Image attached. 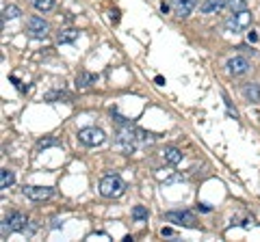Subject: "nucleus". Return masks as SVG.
<instances>
[{
    "mask_svg": "<svg viewBox=\"0 0 260 242\" xmlns=\"http://www.w3.org/2000/svg\"><path fill=\"white\" fill-rule=\"evenodd\" d=\"M150 141H152V134L130 126V123H124V126L117 130V145L126 153H132L139 145H145V143H150Z\"/></svg>",
    "mask_w": 260,
    "mask_h": 242,
    "instance_id": "nucleus-1",
    "label": "nucleus"
},
{
    "mask_svg": "<svg viewBox=\"0 0 260 242\" xmlns=\"http://www.w3.org/2000/svg\"><path fill=\"white\" fill-rule=\"evenodd\" d=\"M126 193V182L120 175H104L100 180V194L106 199H117Z\"/></svg>",
    "mask_w": 260,
    "mask_h": 242,
    "instance_id": "nucleus-2",
    "label": "nucleus"
},
{
    "mask_svg": "<svg viewBox=\"0 0 260 242\" xmlns=\"http://www.w3.org/2000/svg\"><path fill=\"white\" fill-rule=\"evenodd\" d=\"M26 223L28 221L22 212H11V214L2 221V225H0V234H2V238H7V236L13 234V232H24Z\"/></svg>",
    "mask_w": 260,
    "mask_h": 242,
    "instance_id": "nucleus-3",
    "label": "nucleus"
},
{
    "mask_svg": "<svg viewBox=\"0 0 260 242\" xmlns=\"http://www.w3.org/2000/svg\"><path fill=\"white\" fill-rule=\"evenodd\" d=\"M252 24V13L247 9L243 11H234L232 15L226 20V28L230 33H239V31H245L247 26Z\"/></svg>",
    "mask_w": 260,
    "mask_h": 242,
    "instance_id": "nucleus-4",
    "label": "nucleus"
},
{
    "mask_svg": "<svg viewBox=\"0 0 260 242\" xmlns=\"http://www.w3.org/2000/svg\"><path fill=\"white\" fill-rule=\"evenodd\" d=\"M78 141L87 147H96V145L104 143L106 134H104V130H100V128H82V130H78Z\"/></svg>",
    "mask_w": 260,
    "mask_h": 242,
    "instance_id": "nucleus-5",
    "label": "nucleus"
},
{
    "mask_svg": "<svg viewBox=\"0 0 260 242\" xmlns=\"http://www.w3.org/2000/svg\"><path fill=\"white\" fill-rule=\"evenodd\" d=\"M165 221L174 223V225H185V227H197V218L189 210H174L165 214Z\"/></svg>",
    "mask_w": 260,
    "mask_h": 242,
    "instance_id": "nucleus-6",
    "label": "nucleus"
},
{
    "mask_svg": "<svg viewBox=\"0 0 260 242\" xmlns=\"http://www.w3.org/2000/svg\"><path fill=\"white\" fill-rule=\"evenodd\" d=\"M22 193H24V197L31 199V201H46V199H50L52 194H55V191H52L50 186H24Z\"/></svg>",
    "mask_w": 260,
    "mask_h": 242,
    "instance_id": "nucleus-7",
    "label": "nucleus"
},
{
    "mask_svg": "<svg viewBox=\"0 0 260 242\" xmlns=\"http://www.w3.org/2000/svg\"><path fill=\"white\" fill-rule=\"evenodd\" d=\"M26 28H28V35L35 39H46L48 37V22L44 17H31L26 22Z\"/></svg>",
    "mask_w": 260,
    "mask_h": 242,
    "instance_id": "nucleus-8",
    "label": "nucleus"
},
{
    "mask_svg": "<svg viewBox=\"0 0 260 242\" xmlns=\"http://www.w3.org/2000/svg\"><path fill=\"white\" fill-rule=\"evenodd\" d=\"M228 72L232 76H243L250 72V63H247V58H243V56H232L228 61Z\"/></svg>",
    "mask_w": 260,
    "mask_h": 242,
    "instance_id": "nucleus-9",
    "label": "nucleus"
},
{
    "mask_svg": "<svg viewBox=\"0 0 260 242\" xmlns=\"http://www.w3.org/2000/svg\"><path fill=\"white\" fill-rule=\"evenodd\" d=\"M195 4H197V0H174L176 15H178V17H187L195 9Z\"/></svg>",
    "mask_w": 260,
    "mask_h": 242,
    "instance_id": "nucleus-10",
    "label": "nucleus"
},
{
    "mask_svg": "<svg viewBox=\"0 0 260 242\" xmlns=\"http://www.w3.org/2000/svg\"><path fill=\"white\" fill-rule=\"evenodd\" d=\"M223 7H228V0H204L199 11L208 15V13H217V11H221Z\"/></svg>",
    "mask_w": 260,
    "mask_h": 242,
    "instance_id": "nucleus-11",
    "label": "nucleus"
},
{
    "mask_svg": "<svg viewBox=\"0 0 260 242\" xmlns=\"http://www.w3.org/2000/svg\"><path fill=\"white\" fill-rule=\"evenodd\" d=\"M96 80H98V76H93L91 72H78L76 74V87H78V89H87V87H91Z\"/></svg>",
    "mask_w": 260,
    "mask_h": 242,
    "instance_id": "nucleus-12",
    "label": "nucleus"
},
{
    "mask_svg": "<svg viewBox=\"0 0 260 242\" xmlns=\"http://www.w3.org/2000/svg\"><path fill=\"white\" fill-rule=\"evenodd\" d=\"M243 96L247 102H260V85L256 82H250V85L243 87Z\"/></svg>",
    "mask_w": 260,
    "mask_h": 242,
    "instance_id": "nucleus-13",
    "label": "nucleus"
},
{
    "mask_svg": "<svg viewBox=\"0 0 260 242\" xmlns=\"http://www.w3.org/2000/svg\"><path fill=\"white\" fill-rule=\"evenodd\" d=\"M78 37H80V31H76V28H65V31L57 35V41L59 44H72V41H76Z\"/></svg>",
    "mask_w": 260,
    "mask_h": 242,
    "instance_id": "nucleus-14",
    "label": "nucleus"
},
{
    "mask_svg": "<svg viewBox=\"0 0 260 242\" xmlns=\"http://www.w3.org/2000/svg\"><path fill=\"white\" fill-rule=\"evenodd\" d=\"M163 158L167 164H178V162H182V151L178 147H167V149L163 151Z\"/></svg>",
    "mask_w": 260,
    "mask_h": 242,
    "instance_id": "nucleus-15",
    "label": "nucleus"
},
{
    "mask_svg": "<svg viewBox=\"0 0 260 242\" xmlns=\"http://www.w3.org/2000/svg\"><path fill=\"white\" fill-rule=\"evenodd\" d=\"M13 182H15V175H13V171H9V169H2L0 171V188H9V186H13Z\"/></svg>",
    "mask_w": 260,
    "mask_h": 242,
    "instance_id": "nucleus-16",
    "label": "nucleus"
},
{
    "mask_svg": "<svg viewBox=\"0 0 260 242\" xmlns=\"http://www.w3.org/2000/svg\"><path fill=\"white\" fill-rule=\"evenodd\" d=\"M147 216H150V212H147L145 205H134L132 208V218L137 223H147Z\"/></svg>",
    "mask_w": 260,
    "mask_h": 242,
    "instance_id": "nucleus-17",
    "label": "nucleus"
},
{
    "mask_svg": "<svg viewBox=\"0 0 260 242\" xmlns=\"http://www.w3.org/2000/svg\"><path fill=\"white\" fill-rule=\"evenodd\" d=\"M22 15V11L20 7H15V4H7V7L2 9V20L7 22V20H15V17H20Z\"/></svg>",
    "mask_w": 260,
    "mask_h": 242,
    "instance_id": "nucleus-18",
    "label": "nucleus"
},
{
    "mask_svg": "<svg viewBox=\"0 0 260 242\" xmlns=\"http://www.w3.org/2000/svg\"><path fill=\"white\" fill-rule=\"evenodd\" d=\"M228 7L232 9V13L234 11H243L247 9V0H228Z\"/></svg>",
    "mask_w": 260,
    "mask_h": 242,
    "instance_id": "nucleus-19",
    "label": "nucleus"
},
{
    "mask_svg": "<svg viewBox=\"0 0 260 242\" xmlns=\"http://www.w3.org/2000/svg\"><path fill=\"white\" fill-rule=\"evenodd\" d=\"M52 4H55V0H35V7L39 11H48L52 9Z\"/></svg>",
    "mask_w": 260,
    "mask_h": 242,
    "instance_id": "nucleus-20",
    "label": "nucleus"
},
{
    "mask_svg": "<svg viewBox=\"0 0 260 242\" xmlns=\"http://www.w3.org/2000/svg\"><path fill=\"white\" fill-rule=\"evenodd\" d=\"M55 145H59L57 139H44V141H39V143H37L39 149H46V147H55Z\"/></svg>",
    "mask_w": 260,
    "mask_h": 242,
    "instance_id": "nucleus-21",
    "label": "nucleus"
},
{
    "mask_svg": "<svg viewBox=\"0 0 260 242\" xmlns=\"http://www.w3.org/2000/svg\"><path fill=\"white\" fill-rule=\"evenodd\" d=\"M61 97H65L63 91H50V93H46V102H55V99H61Z\"/></svg>",
    "mask_w": 260,
    "mask_h": 242,
    "instance_id": "nucleus-22",
    "label": "nucleus"
},
{
    "mask_svg": "<svg viewBox=\"0 0 260 242\" xmlns=\"http://www.w3.org/2000/svg\"><path fill=\"white\" fill-rule=\"evenodd\" d=\"M96 238H106V240H111V236H109V234H91V236H89V240H96Z\"/></svg>",
    "mask_w": 260,
    "mask_h": 242,
    "instance_id": "nucleus-23",
    "label": "nucleus"
},
{
    "mask_svg": "<svg viewBox=\"0 0 260 242\" xmlns=\"http://www.w3.org/2000/svg\"><path fill=\"white\" fill-rule=\"evenodd\" d=\"M247 39H250V44H256V41H258V35H256V31L247 33Z\"/></svg>",
    "mask_w": 260,
    "mask_h": 242,
    "instance_id": "nucleus-24",
    "label": "nucleus"
},
{
    "mask_svg": "<svg viewBox=\"0 0 260 242\" xmlns=\"http://www.w3.org/2000/svg\"><path fill=\"white\" fill-rule=\"evenodd\" d=\"M163 236H167V238H174V229H169V227H163Z\"/></svg>",
    "mask_w": 260,
    "mask_h": 242,
    "instance_id": "nucleus-25",
    "label": "nucleus"
},
{
    "mask_svg": "<svg viewBox=\"0 0 260 242\" xmlns=\"http://www.w3.org/2000/svg\"><path fill=\"white\" fill-rule=\"evenodd\" d=\"M199 210H202V212H210V205H206V203H199Z\"/></svg>",
    "mask_w": 260,
    "mask_h": 242,
    "instance_id": "nucleus-26",
    "label": "nucleus"
},
{
    "mask_svg": "<svg viewBox=\"0 0 260 242\" xmlns=\"http://www.w3.org/2000/svg\"><path fill=\"white\" fill-rule=\"evenodd\" d=\"M154 80H156V85H165V78H163V76H156Z\"/></svg>",
    "mask_w": 260,
    "mask_h": 242,
    "instance_id": "nucleus-27",
    "label": "nucleus"
},
{
    "mask_svg": "<svg viewBox=\"0 0 260 242\" xmlns=\"http://www.w3.org/2000/svg\"><path fill=\"white\" fill-rule=\"evenodd\" d=\"M161 11H163V13H167V11H169V4L163 2V4H161Z\"/></svg>",
    "mask_w": 260,
    "mask_h": 242,
    "instance_id": "nucleus-28",
    "label": "nucleus"
}]
</instances>
